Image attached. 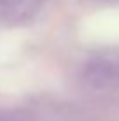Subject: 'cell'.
I'll list each match as a JSON object with an SVG mask.
<instances>
[{
  "mask_svg": "<svg viewBox=\"0 0 119 121\" xmlns=\"http://www.w3.org/2000/svg\"><path fill=\"white\" fill-rule=\"evenodd\" d=\"M25 4H28V2H25V0H0V14L12 16Z\"/></svg>",
  "mask_w": 119,
  "mask_h": 121,
  "instance_id": "6da1fadb",
  "label": "cell"
}]
</instances>
